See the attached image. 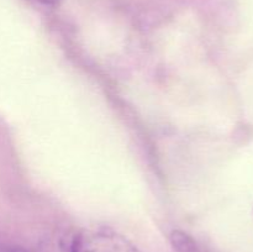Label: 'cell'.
I'll return each instance as SVG.
<instances>
[{
  "instance_id": "obj_1",
  "label": "cell",
  "mask_w": 253,
  "mask_h": 252,
  "mask_svg": "<svg viewBox=\"0 0 253 252\" xmlns=\"http://www.w3.org/2000/svg\"><path fill=\"white\" fill-rule=\"evenodd\" d=\"M71 252H140L125 239L110 232L79 235L73 240Z\"/></svg>"
},
{
  "instance_id": "obj_2",
  "label": "cell",
  "mask_w": 253,
  "mask_h": 252,
  "mask_svg": "<svg viewBox=\"0 0 253 252\" xmlns=\"http://www.w3.org/2000/svg\"><path fill=\"white\" fill-rule=\"evenodd\" d=\"M36 1L41 2V4H43V5H51V6H53V5L58 4L61 0H36Z\"/></svg>"
}]
</instances>
